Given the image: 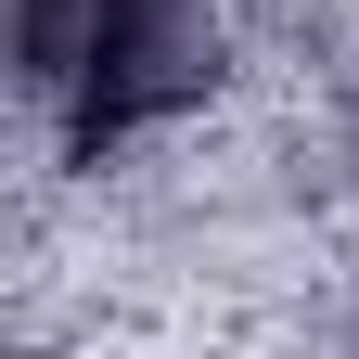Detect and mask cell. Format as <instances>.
Here are the masks:
<instances>
[{"label":"cell","instance_id":"cell-1","mask_svg":"<svg viewBox=\"0 0 359 359\" xmlns=\"http://www.w3.org/2000/svg\"><path fill=\"white\" fill-rule=\"evenodd\" d=\"M218 77H231V13L218 0H128L103 26V52L77 65V90L52 103V128H65L77 167H103L116 142L180 128L193 103H218Z\"/></svg>","mask_w":359,"mask_h":359},{"label":"cell","instance_id":"cell-2","mask_svg":"<svg viewBox=\"0 0 359 359\" xmlns=\"http://www.w3.org/2000/svg\"><path fill=\"white\" fill-rule=\"evenodd\" d=\"M116 13H128V0H13V90H26V103H65Z\"/></svg>","mask_w":359,"mask_h":359}]
</instances>
